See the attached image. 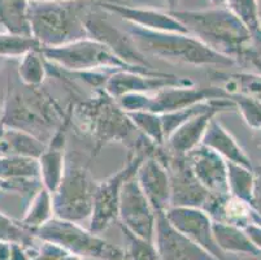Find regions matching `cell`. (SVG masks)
<instances>
[{
	"mask_svg": "<svg viewBox=\"0 0 261 260\" xmlns=\"http://www.w3.org/2000/svg\"><path fill=\"white\" fill-rule=\"evenodd\" d=\"M135 46L147 57L190 66H232L236 63L207 47L189 33L156 32L129 25L126 30Z\"/></svg>",
	"mask_w": 261,
	"mask_h": 260,
	"instance_id": "5b68a950",
	"label": "cell"
},
{
	"mask_svg": "<svg viewBox=\"0 0 261 260\" xmlns=\"http://www.w3.org/2000/svg\"><path fill=\"white\" fill-rule=\"evenodd\" d=\"M98 0L29 2L32 37L42 47H59L87 37L85 20Z\"/></svg>",
	"mask_w": 261,
	"mask_h": 260,
	"instance_id": "277c9868",
	"label": "cell"
},
{
	"mask_svg": "<svg viewBox=\"0 0 261 260\" xmlns=\"http://www.w3.org/2000/svg\"><path fill=\"white\" fill-rule=\"evenodd\" d=\"M195 86L194 81L181 78L172 73L160 76L143 75L137 72L116 70L106 82L104 90L108 95L117 99L125 94H152L168 87H189Z\"/></svg>",
	"mask_w": 261,
	"mask_h": 260,
	"instance_id": "5bb4252c",
	"label": "cell"
},
{
	"mask_svg": "<svg viewBox=\"0 0 261 260\" xmlns=\"http://www.w3.org/2000/svg\"><path fill=\"white\" fill-rule=\"evenodd\" d=\"M126 113L130 117V120L134 123V125L137 126V129L144 137L148 138L151 142H153L158 146H164L165 145L160 114L147 111L126 112Z\"/></svg>",
	"mask_w": 261,
	"mask_h": 260,
	"instance_id": "1f68e13d",
	"label": "cell"
},
{
	"mask_svg": "<svg viewBox=\"0 0 261 260\" xmlns=\"http://www.w3.org/2000/svg\"><path fill=\"white\" fill-rule=\"evenodd\" d=\"M99 6L104 12L117 14L118 17L126 21L129 25L138 28L156 30V32L187 33L181 22L175 20L169 12H161L153 8L133 7L122 2H99Z\"/></svg>",
	"mask_w": 261,
	"mask_h": 260,
	"instance_id": "ac0fdd59",
	"label": "cell"
},
{
	"mask_svg": "<svg viewBox=\"0 0 261 260\" xmlns=\"http://www.w3.org/2000/svg\"><path fill=\"white\" fill-rule=\"evenodd\" d=\"M168 220L178 232L186 235L218 260H225V254L216 243L212 230V219L196 207H170L165 211Z\"/></svg>",
	"mask_w": 261,
	"mask_h": 260,
	"instance_id": "9a60e30c",
	"label": "cell"
},
{
	"mask_svg": "<svg viewBox=\"0 0 261 260\" xmlns=\"http://www.w3.org/2000/svg\"><path fill=\"white\" fill-rule=\"evenodd\" d=\"M258 14H260V22H261V8H258Z\"/></svg>",
	"mask_w": 261,
	"mask_h": 260,
	"instance_id": "c3c4849f",
	"label": "cell"
},
{
	"mask_svg": "<svg viewBox=\"0 0 261 260\" xmlns=\"http://www.w3.org/2000/svg\"><path fill=\"white\" fill-rule=\"evenodd\" d=\"M66 250L61 249L60 246L51 242H44L42 241L39 249L32 255L30 260H58Z\"/></svg>",
	"mask_w": 261,
	"mask_h": 260,
	"instance_id": "e575fe53",
	"label": "cell"
},
{
	"mask_svg": "<svg viewBox=\"0 0 261 260\" xmlns=\"http://www.w3.org/2000/svg\"><path fill=\"white\" fill-rule=\"evenodd\" d=\"M210 76L212 85L222 87L230 97L236 92H242L261 100V75L252 72L229 73L213 69Z\"/></svg>",
	"mask_w": 261,
	"mask_h": 260,
	"instance_id": "7402d4cb",
	"label": "cell"
},
{
	"mask_svg": "<svg viewBox=\"0 0 261 260\" xmlns=\"http://www.w3.org/2000/svg\"><path fill=\"white\" fill-rule=\"evenodd\" d=\"M2 59H3V57H0V64H2Z\"/></svg>",
	"mask_w": 261,
	"mask_h": 260,
	"instance_id": "681fc988",
	"label": "cell"
},
{
	"mask_svg": "<svg viewBox=\"0 0 261 260\" xmlns=\"http://www.w3.org/2000/svg\"><path fill=\"white\" fill-rule=\"evenodd\" d=\"M0 260H11V243L0 241Z\"/></svg>",
	"mask_w": 261,
	"mask_h": 260,
	"instance_id": "74e56055",
	"label": "cell"
},
{
	"mask_svg": "<svg viewBox=\"0 0 261 260\" xmlns=\"http://www.w3.org/2000/svg\"><path fill=\"white\" fill-rule=\"evenodd\" d=\"M3 103H4V100L0 98V119H2V113H3Z\"/></svg>",
	"mask_w": 261,
	"mask_h": 260,
	"instance_id": "b9f144b4",
	"label": "cell"
},
{
	"mask_svg": "<svg viewBox=\"0 0 261 260\" xmlns=\"http://www.w3.org/2000/svg\"><path fill=\"white\" fill-rule=\"evenodd\" d=\"M46 147V143L40 142L39 139L28 133L6 128L3 137L0 139V156L15 155V156L39 159Z\"/></svg>",
	"mask_w": 261,
	"mask_h": 260,
	"instance_id": "cb8c5ba5",
	"label": "cell"
},
{
	"mask_svg": "<svg viewBox=\"0 0 261 260\" xmlns=\"http://www.w3.org/2000/svg\"><path fill=\"white\" fill-rule=\"evenodd\" d=\"M125 240V250H122V260H161L155 243L133 234L120 224Z\"/></svg>",
	"mask_w": 261,
	"mask_h": 260,
	"instance_id": "f546056e",
	"label": "cell"
},
{
	"mask_svg": "<svg viewBox=\"0 0 261 260\" xmlns=\"http://www.w3.org/2000/svg\"><path fill=\"white\" fill-rule=\"evenodd\" d=\"M153 243L161 260H218L178 232L168 220L165 211L156 212Z\"/></svg>",
	"mask_w": 261,
	"mask_h": 260,
	"instance_id": "2e32d148",
	"label": "cell"
},
{
	"mask_svg": "<svg viewBox=\"0 0 261 260\" xmlns=\"http://www.w3.org/2000/svg\"><path fill=\"white\" fill-rule=\"evenodd\" d=\"M58 260H84L82 257L77 256V255H73L68 251H64V254L59 257Z\"/></svg>",
	"mask_w": 261,
	"mask_h": 260,
	"instance_id": "f35d334b",
	"label": "cell"
},
{
	"mask_svg": "<svg viewBox=\"0 0 261 260\" xmlns=\"http://www.w3.org/2000/svg\"><path fill=\"white\" fill-rule=\"evenodd\" d=\"M103 12L99 2H95L85 20L87 37L100 42L127 65L135 68L155 69L146 55L142 54L138 47L135 46L129 33L113 26L107 20Z\"/></svg>",
	"mask_w": 261,
	"mask_h": 260,
	"instance_id": "8fae6325",
	"label": "cell"
},
{
	"mask_svg": "<svg viewBox=\"0 0 261 260\" xmlns=\"http://www.w3.org/2000/svg\"><path fill=\"white\" fill-rule=\"evenodd\" d=\"M34 230L23 225L21 221L12 220L0 212V241L7 243H18L28 250H35Z\"/></svg>",
	"mask_w": 261,
	"mask_h": 260,
	"instance_id": "f1b7e54d",
	"label": "cell"
},
{
	"mask_svg": "<svg viewBox=\"0 0 261 260\" xmlns=\"http://www.w3.org/2000/svg\"><path fill=\"white\" fill-rule=\"evenodd\" d=\"M72 124L92 140V155H98L109 143H122L133 150L143 135L104 89L72 103Z\"/></svg>",
	"mask_w": 261,
	"mask_h": 260,
	"instance_id": "7a4b0ae2",
	"label": "cell"
},
{
	"mask_svg": "<svg viewBox=\"0 0 261 260\" xmlns=\"http://www.w3.org/2000/svg\"><path fill=\"white\" fill-rule=\"evenodd\" d=\"M29 2H65V0H29Z\"/></svg>",
	"mask_w": 261,
	"mask_h": 260,
	"instance_id": "7bdbcfd3",
	"label": "cell"
},
{
	"mask_svg": "<svg viewBox=\"0 0 261 260\" xmlns=\"http://www.w3.org/2000/svg\"><path fill=\"white\" fill-rule=\"evenodd\" d=\"M40 178L38 159L25 156H0V180L6 182Z\"/></svg>",
	"mask_w": 261,
	"mask_h": 260,
	"instance_id": "484cf974",
	"label": "cell"
},
{
	"mask_svg": "<svg viewBox=\"0 0 261 260\" xmlns=\"http://www.w3.org/2000/svg\"><path fill=\"white\" fill-rule=\"evenodd\" d=\"M232 109H237L236 104L232 100H230L229 103L215 107L189 119L168 137V139L165 140V147L174 154L186 155L187 152L200 145L205 130L213 117H216L221 112L232 111Z\"/></svg>",
	"mask_w": 261,
	"mask_h": 260,
	"instance_id": "d6986e66",
	"label": "cell"
},
{
	"mask_svg": "<svg viewBox=\"0 0 261 260\" xmlns=\"http://www.w3.org/2000/svg\"><path fill=\"white\" fill-rule=\"evenodd\" d=\"M226 163L229 193L251 204L253 195V185H255L253 169H248L246 167L230 163V161H226Z\"/></svg>",
	"mask_w": 261,
	"mask_h": 260,
	"instance_id": "83f0119b",
	"label": "cell"
},
{
	"mask_svg": "<svg viewBox=\"0 0 261 260\" xmlns=\"http://www.w3.org/2000/svg\"><path fill=\"white\" fill-rule=\"evenodd\" d=\"M257 4H258V8H261V0H257Z\"/></svg>",
	"mask_w": 261,
	"mask_h": 260,
	"instance_id": "7dc6e473",
	"label": "cell"
},
{
	"mask_svg": "<svg viewBox=\"0 0 261 260\" xmlns=\"http://www.w3.org/2000/svg\"><path fill=\"white\" fill-rule=\"evenodd\" d=\"M152 156L167 169L170 186V207H196L203 209L212 194L199 182L185 155L174 154L164 145L156 147Z\"/></svg>",
	"mask_w": 261,
	"mask_h": 260,
	"instance_id": "30bf717a",
	"label": "cell"
},
{
	"mask_svg": "<svg viewBox=\"0 0 261 260\" xmlns=\"http://www.w3.org/2000/svg\"><path fill=\"white\" fill-rule=\"evenodd\" d=\"M0 23L12 34L32 37L29 0H0Z\"/></svg>",
	"mask_w": 261,
	"mask_h": 260,
	"instance_id": "d4e9b609",
	"label": "cell"
},
{
	"mask_svg": "<svg viewBox=\"0 0 261 260\" xmlns=\"http://www.w3.org/2000/svg\"><path fill=\"white\" fill-rule=\"evenodd\" d=\"M54 216V207H52V194L48 190L42 186L30 200L29 208L26 211L25 216L21 223L28 228L35 229L40 228L42 225L51 220Z\"/></svg>",
	"mask_w": 261,
	"mask_h": 260,
	"instance_id": "4316f807",
	"label": "cell"
},
{
	"mask_svg": "<svg viewBox=\"0 0 261 260\" xmlns=\"http://www.w3.org/2000/svg\"><path fill=\"white\" fill-rule=\"evenodd\" d=\"M179 2H181V0H164V3L168 6V9H169V12L170 11H175V9H177V7H178V4H179Z\"/></svg>",
	"mask_w": 261,
	"mask_h": 260,
	"instance_id": "ab89813d",
	"label": "cell"
},
{
	"mask_svg": "<svg viewBox=\"0 0 261 260\" xmlns=\"http://www.w3.org/2000/svg\"><path fill=\"white\" fill-rule=\"evenodd\" d=\"M169 12V11H168ZM190 35L217 54L261 75V50L250 30L226 6L199 11H170Z\"/></svg>",
	"mask_w": 261,
	"mask_h": 260,
	"instance_id": "6da1fadb",
	"label": "cell"
},
{
	"mask_svg": "<svg viewBox=\"0 0 261 260\" xmlns=\"http://www.w3.org/2000/svg\"><path fill=\"white\" fill-rule=\"evenodd\" d=\"M258 146L261 147V128L258 129Z\"/></svg>",
	"mask_w": 261,
	"mask_h": 260,
	"instance_id": "f6af8a7d",
	"label": "cell"
},
{
	"mask_svg": "<svg viewBox=\"0 0 261 260\" xmlns=\"http://www.w3.org/2000/svg\"><path fill=\"white\" fill-rule=\"evenodd\" d=\"M230 99L234 102L244 123L253 130H258L261 128V100L242 92L232 94Z\"/></svg>",
	"mask_w": 261,
	"mask_h": 260,
	"instance_id": "836d02e7",
	"label": "cell"
},
{
	"mask_svg": "<svg viewBox=\"0 0 261 260\" xmlns=\"http://www.w3.org/2000/svg\"><path fill=\"white\" fill-rule=\"evenodd\" d=\"M34 235L38 240L55 243L82 259L122 260V250L73 221L52 218L44 225L35 229Z\"/></svg>",
	"mask_w": 261,
	"mask_h": 260,
	"instance_id": "ba28073f",
	"label": "cell"
},
{
	"mask_svg": "<svg viewBox=\"0 0 261 260\" xmlns=\"http://www.w3.org/2000/svg\"><path fill=\"white\" fill-rule=\"evenodd\" d=\"M118 219L121 225L133 234L153 242L156 212L142 192L135 175L123 183L121 189Z\"/></svg>",
	"mask_w": 261,
	"mask_h": 260,
	"instance_id": "7c38bea8",
	"label": "cell"
},
{
	"mask_svg": "<svg viewBox=\"0 0 261 260\" xmlns=\"http://www.w3.org/2000/svg\"><path fill=\"white\" fill-rule=\"evenodd\" d=\"M98 2H120V0H98Z\"/></svg>",
	"mask_w": 261,
	"mask_h": 260,
	"instance_id": "bcb514c9",
	"label": "cell"
},
{
	"mask_svg": "<svg viewBox=\"0 0 261 260\" xmlns=\"http://www.w3.org/2000/svg\"><path fill=\"white\" fill-rule=\"evenodd\" d=\"M185 157L199 182L211 194H230L227 185V163L224 157L203 143L187 152Z\"/></svg>",
	"mask_w": 261,
	"mask_h": 260,
	"instance_id": "e0dca14e",
	"label": "cell"
},
{
	"mask_svg": "<svg viewBox=\"0 0 261 260\" xmlns=\"http://www.w3.org/2000/svg\"><path fill=\"white\" fill-rule=\"evenodd\" d=\"M216 117L211 120L201 143L217 152L226 161L246 167L248 169H253L250 156L242 149L236 138L227 132Z\"/></svg>",
	"mask_w": 261,
	"mask_h": 260,
	"instance_id": "44dd1931",
	"label": "cell"
},
{
	"mask_svg": "<svg viewBox=\"0 0 261 260\" xmlns=\"http://www.w3.org/2000/svg\"><path fill=\"white\" fill-rule=\"evenodd\" d=\"M158 145L142 137L138 145L129 151L126 166L122 167L115 175L107 180L98 182L95 190L94 206L90 216V232L100 234L106 229L118 220V206H120V194L123 183L137 173L139 166L147 156L152 155Z\"/></svg>",
	"mask_w": 261,
	"mask_h": 260,
	"instance_id": "52a82bcc",
	"label": "cell"
},
{
	"mask_svg": "<svg viewBox=\"0 0 261 260\" xmlns=\"http://www.w3.org/2000/svg\"><path fill=\"white\" fill-rule=\"evenodd\" d=\"M42 49L37 39L26 35L0 33V57H21L30 51Z\"/></svg>",
	"mask_w": 261,
	"mask_h": 260,
	"instance_id": "d6a6232c",
	"label": "cell"
},
{
	"mask_svg": "<svg viewBox=\"0 0 261 260\" xmlns=\"http://www.w3.org/2000/svg\"><path fill=\"white\" fill-rule=\"evenodd\" d=\"M4 125L2 123H0V139H2V137H3V133H4Z\"/></svg>",
	"mask_w": 261,
	"mask_h": 260,
	"instance_id": "ee69618b",
	"label": "cell"
},
{
	"mask_svg": "<svg viewBox=\"0 0 261 260\" xmlns=\"http://www.w3.org/2000/svg\"><path fill=\"white\" fill-rule=\"evenodd\" d=\"M255 175V185H253V195L251 206L252 209L261 218V166L253 167Z\"/></svg>",
	"mask_w": 261,
	"mask_h": 260,
	"instance_id": "d590c367",
	"label": "cell"
},
{
	"mask_svg": "<svg viewBox=\"0 0 261 260\" xmlns=\"http://www.w3.org/2000/svg\"><path fill=\"white\" fill-rule=\"evenodd\" d=\"M40 52L48 63L66 72L129 70L151 76L165 73L158 69L127 65L104 44L91 38H85L59 47H42Z\"/></svg>",
	"mask_w": 261,
	"mask_h": 260,
	"instance_id": "8992f818",
	"label": "cell"
},
{
	"mask_svg": "<svg viewBox=\"0 0 261 260\" xmlns=\"http://www.w3.org/2000/svg\"><path fill=\"white\" fill-rule=\"evenodd\" d=\"M210 2L215 7H225V6H226V0H210Z\"/></svg>",
	"mask_w": 261,
	"mask_h": 260,
	"instance_id": "60d3db41",
	"label": "cell"
},
{
	"mask_svg": "<svg viewBox=\"0 0 261 260\" xmlns=\"http://www.w3.org/2000/svg\"><path fill=\"white\" fill-rule=\"evenodd\" d=\"M135 177L153 211H167L170 207V186L167 169L155 156L142 161Z\"/></svg>",
	"mask_w": 261,
	"mask_h": 260,
	"instance_id": "ffe728a7",
	"label": "cell"
},
{
	"mask_svg": "<svg viewBox=\"0 0 261 260\" xmlns=\"http://www.w3.org/2000/svg\"><path fill=\"white\" fill-rule=\"evenodd\" d=\"M69 113L60 108L56 100L39 86L23 85L9 89L4 99L0 123L6 128L21 130L48 145Z\"/></svg>",
	"mask_w": 261,
	"mask_h": 260,
	"instance_id": "3957f363",
	"label": "cell"
},
{
	"mask_svg": "<svg viewBox=\"0 0 261 260\" xmlns=\"http://www.w3.org/2000/svg\"><path fill=\"white\" fill-rule=\"evenodd\" d=\"M18 66V77L23 85L39 86L47 76L46 60L39 51H30L21 56Z\"/></svg>",
	"mask_w": 261,
	"mask_h": 260,
	"instance_id": "4dcf8cb0",
	"label": "cell"
},
{
	"mask_svg": "<svg viewBox=\"0 0 261 260\" xmlns=\"http://www.w3.org/2000/svg\"><path fill=\"white\" fill-rule=\"evenodd\" d=\"M244 232L247 233V235L251 238L253 243H255V246L257 249L261 247V225L256 223H251L244 228Z\"/></svg>",
	"mask_w": 261,
	"mask_h": 260,
	"instance_id": "8d00e7d4",
	"label": "cell"
},
{
	"mask_svg": "<svg viewBox=\"0 0 261 260\" xmlns=\"http://www.w3.org/2000/svg\"><path fill=\"white\" fill-rule=\"evenodd\" d=\"M212 230L216 243L224 254L226 252H234V254L244 252V254L252 255L261 254L260 249L255 246V243L247 235L244 229L238 228L236 225H230V224L213 221Z\"/></svg>",
	"mask_w": 261,
	"mask_h": 260,
	"instance_id": "603a6c76",
	"label": "cell"
},
{
	"mask_svg": "<svg viewBox=\"0 0 261 260\" xmlns=\"http://www.w3.org/2000/svg\"><path fill=\"white\" fill-rule=\"evenodd\" d=\"M213 99H230V95L216 85L200 89H195L194 86L168 87L152 94H146L143 111L158 114L169 113Z\"/></svg>",
	"mask_w": 261,
	"mask_h": 260,
	"instance_id": "4fadbf2b",
	"label": "cell"
},
{
	"mask_svg": "<svg viewBox=\"0 0 261 260\" xmlns=\"http://www.w3.org/2000/svg\"><path fill=\"white\" fill-rule=\"evenodd\" d=\"M96 186L86 166H65L59 187L52 193L55 218L73 223L90 219Z\"/></svg>",
	"mask_w": 261,
	"mask_h": 260,
	"instance_id": "9c48e42d",
	"label": "cell"
}]
</instances>
